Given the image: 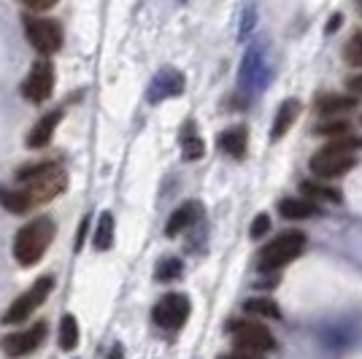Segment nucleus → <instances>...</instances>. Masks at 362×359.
<instances>
[{"label": "nucleus", "instance_id": "obj_23", "mask_svg": "<svg viewBox=\"0 0 362 359\" xmlns=\"http://www.w3.org/2000/svg\"><path fill=\"white\" fill-rule=\"evenodd\" d=\"M184 265H181V259H173V257H165V259H160V265L154 270V276H157V281H173V278H179Z\"/></svg>", "mask_w": 362, "mask_h": 359}, {"label": "nucleus", "instance_id": "obj_11", "mask_svg": "<svg viewBox=\"0 0 362 359\" xmlns=\"http://www.w3.org/2000/svg\"><path fill=\"white\" fill-rule=\"evenodd\" d=\"M184 92V76L176 73L173 68H165L160 76H154L149 87V103H160V100H168V98H176Z\"/></svg>", "mask_w": 362, "mask_h": 359}, {"label": "nucleus", "instance_id": "obj_3", "mask_svg": "<svg viewBox=\"0 0 362 359\" xmlns=\"http://www.w3.org/2000/svg\"><path fill=\"white\" fill-rule=\"evenodd\" d=\"M54 238V222L49 216H38L16 233L14 238V259L22 268H30L35 262H41L46 254L49 243Z\"/></svg>", "mask_w": 362, "mask_h": 359}, {"label": "nucleus", "instance_id": "obj_25", "mask_svg": "<svg viewBox=\"0 0 362 359\" xmlns=\"http://www.w3.org/2000/svg\"><path fill=\"white\" fill-rule=\"evenodd\" d=\"M300 189L305 195L311 197H319V200H330V203H341V192L338 189H327V187H319L314 181H303Z\"/></svg>", "mask_w": 362, "mask_h": 359}, {"label": "nucleus", "instance_id": "obj_22", "mask_svg": "<svg viewBox=\"0 0 362 359\" xmlns=\"http://www.w3.org/2000/svg\"><path fill=\"white\" fill-rule=\"evenodd\" d=\"M78 343V322L74 316H62L60 322V348L62 351H74Z\"/></svg>", "mask_w": 362, "mask_h": 359}, {"label": "nucleus", "instance_id": "obj_2", "mask_svg": "<svg viewBox=\"0 0 362 359\" xmlns=\"http://www.w3.org/2000/svg\"><path fill=\"white\" fill-rule=\"evenodd\" d=\"M362 146L360 135H344L311 157V170L319 179H338L354 167V149Z\"/></svg>", "mask_w": 362, "mask_h": 359}, {"label": "nucleus", "instance_id": "obj_9", "mask_svg": "<svg viewBox=\"0 0 362 359\" xmlns=\"http://www.w3.org/2000/svg\"><path fill=\"white\" fill-rule=\"evenodd\" d=\"M52 90H54V68H52V62H35L30 68V73L25 76V81H22V95L33 103H44V100H49Z\"/></svg>", "mask_w": 362, "mask_h": 359}, {"label": "nucleus", "instance_id": "obj_27", "mask_svg": "<svg viewBox=\"0 0 362 359\" xmlns=\"http://www.w3.org/2000/svg\"><path fill=\"white\" fill-rule=\"evenodd\" d=\"M268 230H271V219H268V213H257V219L252 222V238H262V235H268Z\"/></svg>", "mask_w": 362, "mask_h": 359}, {"label": "nucleus", "instance_id": "obj_8", "mask_svg": "<svg viewBox=\"0 0 362 359\" xmlns=\"http://www.w3.org/2000/svg\"><path fill=\"white\" fill-rule=\"evenodd\" d=\"M189 316V298L187 295H179V292H170L160 300L151 311V319L154 324L163 329H179Z\"/></svg>", "mask_w": 362, "mask_h": 359}, {"label": "nucleus", "instance_id": "obj_6", "mask_svg": "<svg viewBox=\"0 0 362 359\" xmlns=\"http://www.w3.org/2000/svg\"><path fill=\"white\" fill-rule=\"evenodd\" d=\"M25 35L41 54H54L62 46L60 22L46 19V16H25Z\"/></svg>", "mask_w": 362, "mask_h": 359}, {"label": "nucleus", "instance_id": "obj_7", "mask_svg": "<svg viewBox=\"0 0 362 359\" xmlns=\"http://www.w3.org/2000/svg\"><path fill=\"white\" fill-rule=\"evenodd\" d=\"M230 335L238 348H246V351H255V354H265L276 348V338H273L268 327L262 324H255V322H233L230 324Z\"/></svg>", "mask_w": 362, "mask_h": 359}, {"label": "nucleus", "instance_id": "obj_30", "mask_svg": "<svg viewBox=\"0 0 362 359\" xmlns=\"http://www.w3.org/2000/svg\"><path fill=\"white\" fill-rule=\"evenodd\" d=\"M341 19H344L341 14H332L330 22H327V33H335V30H338V28H341Z\"/></svg>", "mask_w": 362, "mask_h": 359}, {"label": "nucleus", "instance_id": "obj_12", "mask_svg": "<svg viewBox=\"0 0 362 359\" xmlns=\"http://www.w3.org/2000/svg\"><path fill=\"white\" fill-rule=\"evenodd\" d=\"M203 213V206L197 203V200H187V203H181L179 208L170 213V219H168L165 225V235H179L181 230H187V227L192 225V222H197V216Z\"/></svg>", "mask_w": 362, "mask_h": 359}, {"label": "nucleus", "instance_id": "obj_15", "mask_svg": "<svg viewBox=\"0 0 362 359\" xmlns=\"http://www.w3.org/2000/svg\"><path fill=\"white\" fill-rule=\"evenodd\" d=\"M216 146L225 154H230V157L241 160L243 154H246V127H230V130H225L216 138Z\"/></svg>", "mask_w": 362, "mask_h": 359}, {"label": "nucleus", "instance_id": "obj_13", "mask_svg": "<svg viewBox=\"0 0 362 359\" xmlns=\"http://www.w3.org/2000/svg\"><path fill=\"white\" fill-rule=\"evenodd\" d=\"M60 119H62V111H52V114L41 117L38 124H35L30 130V135H28V146H30V149H44L46 143L52 141V135L57 130Z\"/></svg>", "mask_w": 362, "mask_h": 359}, {"label": "nucleus", "instance_id": "obj_5", "mask_svg": "<svg viewBox=\"0 0 362 359\" xmlns=\"http://www.w3.org/2000/svg\"><path fill=\"white\" fill-rule=\"evenodd\" d=\"M305 249V235L300 230H289V233H281L279 238H273L262 252H259V270H276L281 265L292 262L295 257L303 254Z\"/></svg>", "mask_w": 362, "mask_h": 359}, {"label": "nucleus", "instance_id": "obj_28", "mask_svg": "<svg viewBox=\"0 0 362 359\" xmlns=\"http://www.w3.org/2000/svg\"><path fill=\"white\" fill-rule=\"evenodd\" d=\"M219 359H262V354L246 351V348H235V351H230V354H222Z\"/></svg>", "mask_w": 362, "mask_h": 359}, {"label": "nucleus", "instance_id": "obj_19", "mask_svg": "<svg viewBox=\"0 0 362 359\" xmlns=\"http://www.w3.org/2000/svg\"><path fill=\"white\" fill-rule=\"evenodd\" d=\"M0 206L6 211H11V213H28L33 211L30 200L25 197V192L16 187V189H8V187H3L0 189Z\"/></svg>", "mask_w": 362, "mask_h": 359}, {"label": "nucleus", "instance_id": "obj_1", "mask_svg": "<svg viewBox=\"0 0 362 359\" xmlns=\"http://www.w3.org/2000/svg\"><path fill=\"white\" fill-rule=\"evenodd\" d=\"M19 189L25 192V197L30 200V206H44L49 200H54L57 195H62V189L68 187V176L60 165L54 163H41L33 167H22L16 173Z\"/></svg>", "mask_w": 362, "mask_h": 359}, {"label": "nucleus", "instance_id": "obj_31", "mask_svg": "<svg viewBox=\"0 0 362 359\" xmlns=\"http://www.w3.org/2000/svg\"><path fill=\"white\" fill-rule=\"evenodd\" d=\"M108 359H124V348H122L119 343L111 348V354H108Z\"/></svg>", "mask_w": 362, "mask_h": 359}, {"label": "nucleus", "instance_id": "obj_32", "mask_svg": "<svg viewBox=\"0 0 362 359\" xmlns=\"http://www.w3.org/2000/svg\"><path fill=\"white\" fill-rule=\"evenodd\" d=\"M84 233H87V219L81 222V227H78V240H76V246H81V240H84Z\"/></svg>", "mask_w": 362, "mask_h": 359}, {"label": "nucleus", "instance_id": "obj_14", "mask_svg": "<svg viewBox=\"0 0 362 359\" xmlns=\"http://www.w3.org/2000/svg\"><path fill=\"white\" fill-rule=\"evenodd\" d=\"M279 213L284 219H311L319 213V208L311 200H303V197H284V200H279Z\"/></svg>", "mask_w": 362, "mask_h": 359}, {"label": "nucleus", "instance_id": "obj_26", "mask_svg": "<svg viewBox=\"0 0 362 359\" xmlns=\"http://www.w3.org/2000/svg\"><path fill=\"white\" fill-rule=\"evenodd\" d=\"M346 130H349V122H325V124L317 127L319 135H332V138H344Z\"/></svg>", "mask_w": 362, "mask_h": 359}, {"label": "nucleus", "instance_id": "obj_10", "mask_svg": "<svg viewBox=\"0 0 362 359\" xmlns=\"http://www.w3.org/2000/svg\"><path fill=\"white\" fill-rule=\"evenodd\" d=\"M44 338H46V322H35L28 329H19L14 335H8L3 341V354L11 359L25 357V354H30V351H35L38 346L44 343Z\"/></svg>", "mask_w": 362, "mask_h": 359}, {"label": "nucleus", "instance_id": "obj_24", "mask_svg": "<svg viewBox=\"0 0 362 359\" xmlns=\"http://www.w3.org/2000/svg\"><path fill=\"white\" fill-rule=\"evenodd\" d=\"M344 60L351 65V68H362V33H354L349 38V44L344 46Z\"/></svg>", "mask_w": 362, "mask_h": 359}, {"label": "nucleus", "instance_id": "obj_20", "mask_svg": "<svg viewBox=\"0 0 362 359\" xmlns=\"http://www.w3.org/2000/svg\"><path fill=\"white\" fill-rule=\"evenodd\" d=\"M92 243H95V249L98 252H106L111 249V243H114V216L111 213H100V222L95 227V235H92Z\"/></svg>", "mask_w": 362, "mask_h": 359}, {"label": "nucleus", "instance_id": "obj_18", "mask_svg": "<svg viewBox=\"0 0 362 359\" xmlns=\"http://www.w3.org/2000/svg\"><path fill=\"white\" fill-rule=\"evenodd\" d=\"M181 151H184L187 160H200V157L206 154V143H203V138L195 133L192 122L181 130Z\"/></svg>", "mask_w": 362, "mask_h": 359}, {"label": "nucleus", "instance_id": "obj_21", "mask_svg": "<svg viewBox=\"0 0 362 359\" xmlns=\"http://www.w3.org/2000/svg\"><path fill=\"white\" fill-rule=\"evenodd\" d=\"M243 311L246 314H255V316H262V319H279L281 311H279V305L268 298H255V300H246L243 302Z\"/></svg>", "mask_w": 362, "mask_h": 359}, {"label": "nucleus", "instance_id": "obj_16", "mask_svg": "<svg viewBox=\"0 0 362 359\" xmlns=\"http://www.w3.org/2000/svg\"><path fill=\"white\" fill-rule=\"evenodd\" d=\"M351 108H357L354 95H319L317 98V111L322 117H332V114L351 111Z\"/></svg>", "mask_w": 362, "mask_h": 359}, {"label": "nucleus", "instance_id": "obj_4", "mask_svg": "<svg viewBox=\"0 0 362 359\" xmlns=\"http://www.w3.org/2000/svg\"><path fill=\"white\" fill-rule=\"evenodd\" d=\"M52 289H54V276H41V278H35L30 284V289H28L25 295H19V298L8 305V311L3 314V324H22V322H28L30 314H35L46 302V298L52 295Z\"/></svg>", "mask_w": 362, "mask_h": 359}, {"label": "nucleus", "instance_id": "obj_29", "mask_svg": "<svg viewBox=\"0 0 362 359\" xmlns=\"http://www.w3.org/2000/svg\"><path fill=\"white\" fill-rule=\"evenodd\" d=\"M346 87L351 92H360V95H362V76H351V78L346 81Z\"/></svg>", "mask_w": 362, "mask_h": 359}, {"label": "nucleus", "instance_id": "obj_17", "mask_svg": "<svg viewBox=\"0 0 362 359\" xmlns=\"http://www.w3.org/2000/svg\"><path fill=\"white\" fill-rule=\"evenodd\" d=\"M298 114H300V103L298 100H284L281 103L279 114H276V122H273V141H279L281 135L287 133L289 127H292V122L298 119Z\"/></svg>", "mask_w": 362, "mask_h": 359}]
</instances>
